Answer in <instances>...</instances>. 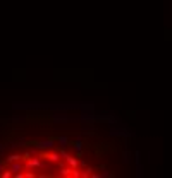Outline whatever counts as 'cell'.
I'll list each match as a JSON object with an SVG mask.
<instances>
[{
  "mask_svg": "<svg viewBox=\"0 0 172 178\" xmlns=\"http://www.w3.org/2000/svg\"><path fill=\"white\" fill-rule=\"evenodd\" d=\"M24 168L26 170H43L45 168V164H43V161H41V157H28L26 161H24Z\"/></svg>",
  "mask_w": 172,
  "mask_h": 178,
  "instance_id": "cell-1",
  "label": "cell"
},
{
  "mask_svg": "<svg viewBox=\"0 0 172 178\" xmlns=\"http://www.w3.org/2000/svg\"><path fill=\"white\" fill-rule=\"evenodd\" d=\"M40 157H41V159H47V161H50V163H59L60 161V154H59V152H47V151H43V152H40Z\"/></svg>",
  "mask_w": 172,
  "mask_h": 178,
  "instance_id": "cell-2",
  "label": "cell"
},
{
  "mask_svg": "<svg viewBox=\"0 0 172 178\" xmlns=\"http://www.w3.org/2000/svg\"><path fill=\"white\" fill-rule=\"evenodd\" d=\"M64 161L69 164V168H79V159L74 156H71V154H67V156L64 157Z\"/></svg>",
  "mask_w": 172,
  "mask_h": 178,
  "instance_id": "cell-3",
  "label": "cell"
},
{
  "mask_svg": "<svg viewBox=\"0 0 172 178\" xmlns=\"http://www.w3.org/2000/svg\"><path fill=\"white\" fill-rule=\"evenodd\" d=\"M9 170L12 171V175H14V173H19V171H22V170H24V163H21V161H12Z\"/></svg>",
  "mask_w": 172,
  "mask_h": 178,
  "instance_id": "cell-4",
  "label": "cell"
},
{
  "mask_svg": "<svg viewBox=\"0 0 172 178\" xmlns=\"http://www.w3.org/2000/svg\"><path fill=\"white\" fill-rule=\"evenodd\" d=\"M38 149H52L54 147V141L52 139H48V141H41V142H38L36 144Z\"/></svg>",
  "mask_w": 172,
  "mask_h": 178,
  "instance_id": "cell-5",
  "label": "cell"
},
{
  "mask_svg": "<svg viewBox=\"0 0 172 178\" xmlns=\"http://www.w3.org/2000/svg\"><path fill=\"white\" fill-rule=\"evenodd\" d=\"M71 146L78 151V157L83 156V142H81V141H74V142H71Z\"/></svg>",
  "mask_w": 172,
  "mask_h": 178,
  "instance_id": "cell-6",
  "label": "cell"
},
{
  "mask_svg": "<svg viewBox=\"0 0 172 178\" xmlns=\"http://www.w3.org/2000/svg\"><path fill=\"white\" fill-rule=\"evenodd\" d=\"M71 170H72V168H60V171H59V175L60 176H65V178H69L71 176Z\"/></svg>",
  "mask_w": 172,
  "mask_h": 178,
  "instance_id": "cell-7",
  "label": "cell"
},
{
  "mask_svg": "<svg viewBox=\"0 0 172 178\" xmlns=\"http://www.w3.org/2000/svg\"><path fill=\"white\" fill-rule=\"evenodd\" d=\"M91 173H93V168L84 166V170L81 171V176H83V178H88V176H91Z\"/></svg>",
  "mask_w": 172,
  "mask_h": 178,
  "instance_id": "cell-8",
  "label": "cell"
},
{
  "mask_svg": "<svg viewBox=\"0 0 172 178\" xmlns=\"http://www.w3.org/2000/svg\"><path fill=\"white\" fill-rule=\"evenodd\" d=\"M12 161H22L21 154H11V156L7 157V163H12Z\"/></svg>",
  "mask_w": 172,
  "mask_h": 178,
  "instance_id": "cell-9",
  "label": "cell"
},
{
  "mask_svg": "<svg viewBox=\"0 0 172 178\" xmlns=\"http://www.w3.org/2000/svg\"><path fill=\"white\" fill-rule=\"evenodd\" d=\"M57 141H59V144H60V146L64 147V146H67V142H69V139H67L65 135H60L59 139H57Z\"/></svg>",
  "mask_w": 172,
  "mask_h": 178,
  "instance_id": "cell-10",
  "label": "cell"
},
{
  "mask_svg": "<svg viewBox=\"0 0 172 178\" xmlns=\"http://www.w3.org/2000/svg\"><path fill=\"white\" fill-rule=\"evenodd\" d=\"M0 176H2V178H11L12 176V171H11V170H2V171H0Z\"/></svg>",
  "mask_w": 172,
  "mask_h": 178,
  "instance_id": "cell-11",
  "label": "cell"
}]
</instances>
